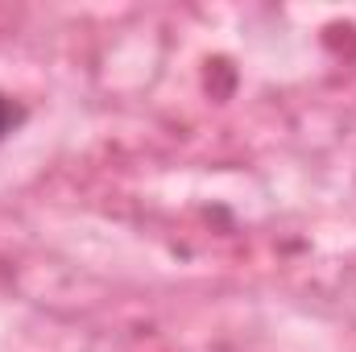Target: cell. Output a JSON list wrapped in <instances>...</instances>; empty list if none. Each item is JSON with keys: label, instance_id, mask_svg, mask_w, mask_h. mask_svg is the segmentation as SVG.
<instances>
[{"label": "cell", "instance_id": "6da1fadb", "mask_svg": "<svg viewBox=\"0 0 356 352\" xmlns=\"http://www.w3.org/2000/svg\"><path fill=\"white\" fill-rule=\"evenodd\" d=\"M21 120H25V108H21L13 95H4V91H0V141H4L13 129H21Z\"/></svg>", "mask_w": 356, "mask_h": 352}]
</instances>
